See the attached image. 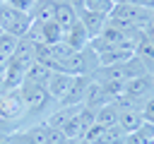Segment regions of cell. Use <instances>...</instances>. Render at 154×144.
I'll return each mask as SVG.
<instances>
[{"mask_svg": "<svg viewBox=\"0 0 154 144\" xmlns=\"http://www.w3.org/2000/svg\"><path fill=\"white\" fill-rule=\"evenodd\" d=\"M34 19L29 12H22V10H14L5 2H0V29L5 34H12L17 38H24L26 31L31 29Z\"/></svg>", "mask_w": 154, "mask_h": 144, "instance_id": "cell-1", "label": "cell"}, {"mask_svg": "<svg viewBox=\"0 0 154 144\" xmlns=\"http://www.w3.org/2000/svg\"><path fill=\"white\" fill-rule=\"evenodd\" d=\"M96 122V115H94V110H89V108H84V106H79L72 115H70V120L63 125V134H65V139H70V142H77V139H84V134L89 132V127Z\"/></svg>", "mask_w": 154, "mask_h": 144, "instance_id": "cell-2", "label": "cell"}, {"mask_svg": "<svg viewBox=\"0 0 154 144\" xmlns=\"http://www.w3.org/2000/svg\"><path fill=\"white\" fill-rule=\"evenodd\" d=\"M19 96H22V101H24L26 113H38V110H43V108L48 106V101H51V96H48V91H46V84H36V82H29V79L22 82Z\"/></svg>", "mask_w": 154, "mask_h": 144, "instance_id": "cell-3", "label": "cell"}, {"mask_svg": "<svg viewBox=\"0 0 154 144\" xmlns=\"http://www.w3.org/2000/svg\"><path fill=\"white\" fill-rule=\"evenodd\" d=\"M152 94H154V77L152 74H142V77L125 79V86H123V94L120 96H125V98H130L135 103H142Z\"/></svg>", "mask_w": 154, "mask_h": 144, "instance_id": "cell-4", "label": "cell"}, {"mask_svg": "<svg viewBox=\"0 0 154 144\" xmlns=\"http://www.w3.org/2000/svg\"><path fill=\"white\" fill-rule=\"evenodd\" d=\"M26 38L36 41V43H48L55 46L63 41V26L58 22H43V24H31V29L26 31Z\"/></svg>", "mask_w": 154, "mask_h": 144, "instance_id": "cell-5", "label": "cell"}, {"mask_svg": "<svg viewBox=\"0 0 154 144\" xmlns=\"http://www.w3.org/2000/svg\"><path fill=\"white\" fill-rule=\"evenodd\" d=\"M24 113H26V108L19 96V89L0 94V122H12V120L22 118Z\"/></svg>", "mask_w": 154, "mask_h": 144, "instance_id": "cell-6", "label": "cell"}, {"mask_svg": "<svg viewBox=\"0 0 154 144\" xmlns=\"http://www.w3.org/2000/svg\"><path fill=\"white\" fill-rule=\"evenodd\" d=\"M89 84H91V77H89V74H77V77H72V84H70V89H67V94H65V98H63L60 103H63V106H82Z\"/></svg>", "mask_w": 154, "mask_h": 144, "instance_id": "cell-7", "label": "cell"}, {"mask_svg": "<svg viewBox=\"0 0 154 144\" xmlns=\"http://www.w3.org/2000/svg\"><path fill=\"white\" fill-rule=\"evenodd\" d=\"M89 34H87V29L82 26V22L77 19L72 26H67V29H63V43H67L72 50H84L87 46H89Z\"/></svg>", "mask_w": 154, "mask_h": 144, "instance_id": "cell-8", "label": "cell"}, {"mask_svg": "<svg viewBox=\"0 0 154 144\" xmlns=\"http://www.w3.org/2000/svg\"><path fill=\"white\" fill-rule=\"evenodd\" d=\"M72 84V74H65V72H51L48 82H46V91L53 101H63L67 89Z\"/></svg>", "mask_w": 154, "mask_h": 144, "instance_id": "cell-9", "label": "cell"}, {"mask_svg": "<svg viewBox=\"0 0 154 144\" xmlns=\"http://www.w3.org/2000/svg\"><path fill=\"white\" fill-rule=\"evenodd\" d=\"M10 60H14L19 67H24V70H29V65H34L36 62V41H31V38H19V43H17V50H14V55L10 58Z\"/></svg>", "mask_w": 154, "mask_h": 144, "instance_id": "cell-10", "label": "cell"}, {"mask_svg": "<svg viewBox=\"0 0 154 144\" xmlns=\"http://www.w3.org/2000/svg\"><path fill=\"white\" fill-rule=\"evenodd\" d=\"M77 14H79V22H82V26L87 29L89 38H96V36L101 34V29H103L106 19H108V14H101V12H91V10H79Z\"/></svg>", "mask_w": 154, "mask_h": 144, "instance_id": "cell-11", "label": "cell"}, {"mask_svg": "<svg viewBox=\"0 0 154 144\" xmlns=\"http://www.w3.org/2000/svg\"><path fill=\"white\" fill-rule=\"evenodd\" d=\"M111 101H113V98L103 91V86H101L99 82L91 79V84H89V89H87V96H84L82 106L89 108V110H99L101 106H106V103H111Z\"/></svg>", "mask_w": 154, "mask_h": 144, "instance_id": "cell-12", "label": "cell"}, {"mask_svg": "<svg viewBox=\"0 0 154 144\" xmlns=\"http://www.w3.org/2000/svg\"><path fill=\"white\" fill-rule=\"evenodd\" d=\"M142 122H144V118H142V113H140V106H137V108H125V110L118 113V127H120L125 134L135 132Z\"/></svg>", "mask_w": 154, "mask_h": 144, "instance_id": "cell-13", "label": "cell"}, {"mask_svg": "<svg viewBox=\"0 0 154 144\" xmlns=\"http://www.w3.org/2000/svg\"><path fill=\"white\" fill-rule=\"evenodd\" d=\"M55 5H58V0H36L29 14H31V19H34L36 24L53 22V17H55Z\"/></svg>", "mask_w": 154, "mask_h": 144, "instance_id": "cell-14", "label": "cell"}, {"mask_svg": "<svg viewBox=\"0 0 154 144\" xmlns=\"http://www.w3.org/2000/svg\"><path fill=\"white\" fill-rule=\"evenodd\" d=\"M79 17H77V10L67 2V0H58V5H55V17H53V22H58L63 29H67V26H72L75 22H77Z\"/></svg>", "mask_w": 154, "mask_h": 144, "instance_id": "cell-15", "label": "cell"}, {"mask_svg": "<svg viewBox=\"0 0 154 144\" xmlns=\"http://www.w3.org/2000/svg\"><path fill=\"white\" fill-rule=\"evenodd\" d=\"M24 74H26V70L19 67L14 60H10V62H7V70H5V74H2V79H5V91L19 89L22 82H24Z\"/></svg>", "mask_w": 154, "mask_h": 144, "instance_id": "cell-16", "label": "cell"}, {"mask_svg": "<svg viewBox=\"0 0 154 144\" xmlns=\"http://www.w3.org/2000/svg\"><path fill=\"white\" fill-rule=\"evenodd\" d=\"M135 55L142 60V65L147 67V72H149V74H154V43H152L149 38H144V36H142V41L137 43Z\"/></svg>", "mask_w": 154, "mask_h": 144, "instance_id": "cell-17", "label": "cell"}, {"mask_svg": "<svg viewBox=\"0 0 154 144\" xmlns=\"http://www.w3.org/2000/svg\"><path fill=\"white\" fill-rule=\"evenodd\" d=\"M118 113H120V108L111 101V103H106V106H101L99 110H94V115H96V122L99 125H103V127H111V125H118Z\"/></svg>", "mask_w": 154, "mask_h": 144, "instance_id": "cell-18", "label": "cell"}, {"mask_svg": "<svg viewBox=\"0 0 154 144\" xmlns=\"http://www.w3.org/2000/svg\"><path fill=\"white\" fill-rule=\"evenodd\" d=\"M51 72H53V70H48L46 65H41V62H34V65H29V70H26L24 79H29V82H36V84H46V82H48V77H51Z\"/></svg>", "mask_w": 154, "mask_h": 144, "instance_id": "cell-19", "label": "cell"}, {"mask_svg": "<svg viewBox=\"0 0 154 144\" xmlns=\"http://www.w3.org/2000/svg\"><path fill=\"white\" fill-rule=\"evenodd\" d=\"M77 108H79V106H63L58 113H53V115L46 120V125H48V127H55V130H63V125L70 120V115H72Z\"/></svg>", "mask_w": 154, "mask_h": 144, "instance_id": "cell-20", "label": "cell"}, {"mask_svg": "<svg viewBox=\"0 0 154 144\" xmlns=\"http://www.w3.org/2000/svg\"><path fill=\"white\" fill-rule=\"evenodd\" d=\"M17 43H19V38H17V36H12V34H5V31H2V34H0V55L10 60V58L14 55V50H17Z\"/></svg>", "mask_w": 154, "mask_h": 144, "instance_id": "cell-21", "label": "cell"}, {"mask_svg": "<svg viewBox=\"0 0 154 144\" xmlns=\"http://www.w3.org/2000/svg\"><path fill=\"white\" fill-rule=\"evenodd\" d=\"M113 0H84V10H91V12H101V14H108L113 10Z\"/></svg>", "mask_w": 154, "mask_h": 144, "instance_id": "cell-22", "label": "cell"}, {"mask_svg": "<svg viewBox=\"0 0 154 144\" xmlns=\"http://www.w3.org/2000/svg\"><path fill=\"white\" fill-rule=\"evenodd\" d=\"M135 132H137V137H140L144 144H152V142H154V122H147V120H144Z\"/></svg>", "mask_w": 154, "mask_h": 144, "instance_id": "cell-23", "label": "cell"}, {"mask_svg": "<svg viewBox=\"0 0 154 144\" xmlns=\"http://www.w3.org/2000/svg\"><path fill=\"white\" fill-rule=\"evenodd\" d=\"M140 113H142V118H144L147 122H154V94L140 103Z\"/></svg>", "mask_w": 154, "mask_h": 144, "instance_id": "cell-24", "label": "cell"}, {"mask_svg": "<svg viewBox=\"0 0 154 144\" xmlns=\"http://www.w3.org/2000/svg\"><path fill=\"white\" fill-rule=\"evenodd\" d=\"M5 5H10V7H14V10H22V12H31V7H34V2L36 0H2Z\"/></svg>", "mask_w": 154, "mask_h": 144, "instance_id": "cell-25", "label": "cell"}, {"mask_svg": "<svg viewBox=\"0 0 154 144\" xmlns=\"http://www.w3.org/2000/svg\"><path fill=\"white\" fill-rule=\"evenodd\" d=\"M113 2H123V5H137V7H154L152 0H113Z\"/></svg>", "mask_w": 154, "mask_h": 144, "instance_id": "cell-26", "label": "cell"}, {"mask_svg": "<svg viewBox=\"0 0 154 144\" xmlns=\"http://www.w3.org/2000/svg\"><path fill=\"white\" fill-rule=\"evenodd\" d=\"M123 144H144V142L137 137V132H130V134H125V142Z\"/></svg>", "mask_w": 154, "mask_h": 144, "instance_id": "cell-27", "label": "cell"}, {"mask_svg": "<svg viewBox=\"0 0 154 144\" xmlns=\"http://www.w3.org/2000/svg\"><path fill=\"white\" fill-rule=\"evenodd\" d=\"M142 34H144V38H149V41L154 43V24H152V22L144 26V31H142Z\"/></svg>", "mask_w": 154, "mask_h": 144, "instance_id": "cell-28", "label": "cell"}, {"mask_svg": "<svg viewBox=\"0 0 154 144\" xmlns=\"http://www.w3.org/2000/svg\"><path fill=\"white\" fill-rule=\"evenodd\" d=\"M0 144H10V134H0Z\"/></svg>", "mask_w": 154, "mask_h": 144, "instance_id": "cell-29", "label": "cell"}, {"mask_svg": "<svg viewBox=\"0 0 154 144\" xmlns=\"http://www.w3.org/2000/svg\"><path fill=\"white\" fill-rule=\"evenodd\" d=\"M152 24H154V10H152Z\"/></svg>", "mask_w": 154, "mask_h": 144, "instance_id": "cell-30", "label": "cell"}, {"mask_svg": "<svg viewBox=\"0 0 154 144\" xmlns=\"http://www.w3.org/2000/svg\"><path fill=\"white\" fill-rule=\"evenodd\" d=\"M0 34H2V29H0Z\"/></svg>", "mask_w": 154, "mask_h": 144, "instance_id": "cell-31", "label": "cell"}, {"mask_svg": "<svg viewBox=\"0 0 154 144\" xmlns=\"http://www.w3.org/2000/svg\"><path fill=\"white\" fill-rule=\"evenodd\" d=\"M0 2H2V0H0Z\"/></svg>", "mask_w": 154, "mask_h": 144, "instance_id": "cell-32", "label": "cell"}, {"mask_svg": "<svg viewBox=\"0 0 154 144\" xmlns=\"http://www.w3.org/2000/svg\"><path fill=\"white\" fill-rule=\"evenodd\" d=\"M152 144H154V142H152Z\"/></svg>", "mask_w": 154, "mask_h": 144, "instance_id": "cell-33", "label": "cell"}, {"mask_svg": "<svg viewBox=\"0 0 154 144\" xmlns=\"http://www.w3.org/2000/svg\"><path fill=\"white\" fill-rule=\"evenodd\" d=\"M152 77H154V74H152Z\"/></svg>", "mask_w": 154, "mask_h": 144, "instance_id": "cell-34", "label": "cell"}]
</instances>
